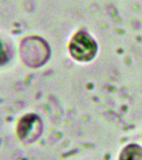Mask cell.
<instances>
[{
    "label": "cell",
    "instance_id": "1",
    "mask_svg": "<svg viewBox=\"0 0 142 160\" xmlns=\"http://www.w3.org/2000/svg\"><path fill=\"white\" fill-rule=\"evenodd\" d=\"M70 50L71 55L75 59L89 61L95 55L96 44L89 35L85 32H80L73 38Z\"/></svg>",
    "mask_w": 142,
    "mask_h": 160
},
{
    "label": "cell",
    "instance_id": "3",
    "mask_svg": "<svg viewBox=\"0 0 142 160\" xmlns=\"http://www.w3.org/2000/svg\"><path fill=\"white\" fill-rule=\"evenodd\" d=\"M41 129V123L38 118L35 116H28L21 121L19 124V133L24 138H29L30 135L34 137V135L39 133Z\"/></svg>",
    "mask_w": 142,
    "mask_h": 160
},
{
    "label": "cell",
    "instance_id": "4",
    "mask_svg": "<svg viewBox=\"0 0 142 160\" xmlns=\"http://www.w3.org/2000/svg\"><path fill=\"white\" fill-rule=\"evenodd\" d=\"M120 160H142V148L131 145L123 151Z\"/></svg>",
    "mask_w": 142,
    "mask_h": 160
},
{
    "label": "cell",
    "instance_id": "2",
    "mask_svg": "<svg viewBox=\"0 0 142 160\" xmlns=\"http://www.w3.org/2000/svg\"><path fill=\"white\" fill-rule=\"evenodd\" d=\"M22 57L28 64L39 66L42 64L47 57V47L42 40L38 38H29L23 42Z\"/></svg>",
    "mask_w": 142,
    "mask_h": 160
},
{
    "label": "cell",
    "instance_id": "5",
    "mask_svg": "<svg viewBox=\"0 0 142 160\" xmlns=\"http://www.w3.org/2000/svg\"><path fill=\"white\" fill-rule=\"evenodd\" d=\"M6 61V53L3 48L2 44L0 43V63H3Z\"/></svg>",
    "mask_w": 142,
    "mask_h": 160
}]
</instances>
